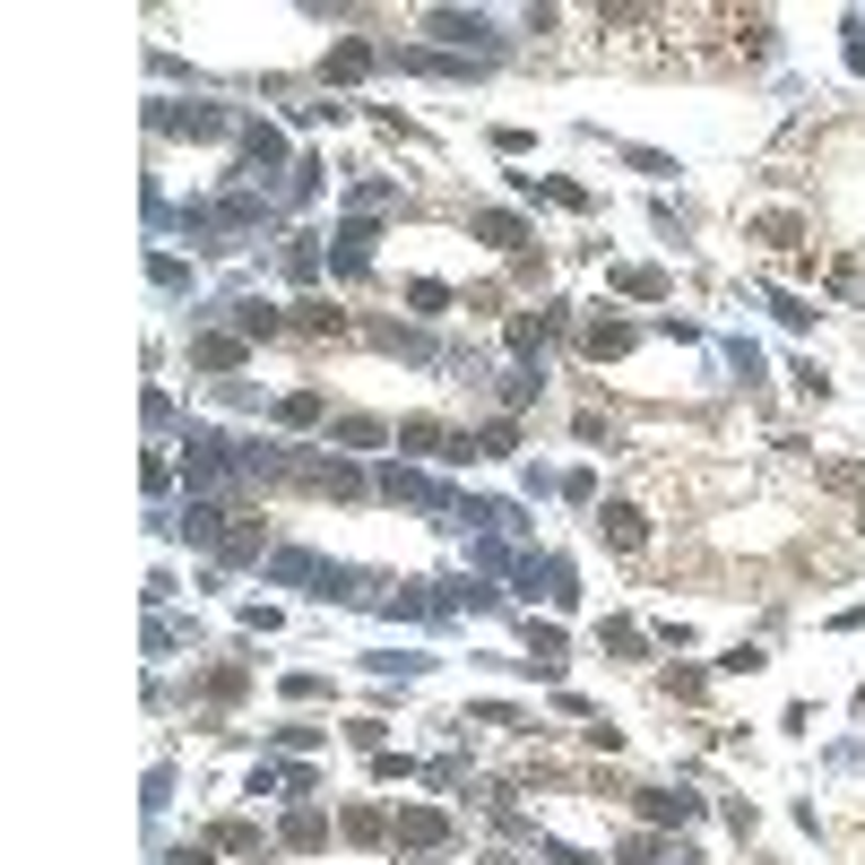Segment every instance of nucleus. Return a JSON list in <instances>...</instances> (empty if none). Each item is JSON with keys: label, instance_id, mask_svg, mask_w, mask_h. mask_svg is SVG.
<instances>
[{"label": "nucleus", "instance_id": "1", "mask_svg": "<svg viewBox=\"0 0 865 865\" xmlns=\"http://www.w3.org/2000/svg\"><path fill=\"white\" fill-rule=\"evenodd\" d=\"M606 537L623 546V555H641V537H650V519H641L632 503H614V510H606Z\"/></svg>", "mask_w": 865, "mask_h": 865}]
</instances>
